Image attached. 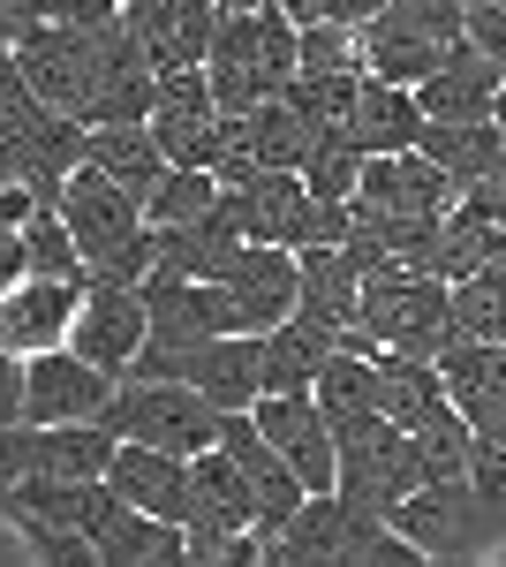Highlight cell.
I'll return each mask as SVG.
<instances>
[{"label": "cell", "mask_w": 506, "mask_h": 567, "mask_svg": "<svg viewBox=\"0 0 506 567\" xmlns=\"http://www.w3.org/2000/svg\"><path fill=\"white\" fill-rule=\"evenodd\" d=\"M122 23L136 31L152 76L159 69H197L211 45V23H219V0H136V8H122Z\"/></svg>", "instance_id": "obj_20"}, {"label": "cell", "mask_w": 506, "mask_h": 567, "mask_svg": "<svg viewBox=\"0 0 506 567\" xmlns=\"http://www.w3.org/2000/svg\"><path fill=\"white\" fill-rule=\"evenodd\" d=\"M310 401H318V416H326V432L355 439L363 424H379V371H371V355L355 349H333L318 363V379H310Z\"/></svg>", "instance_id": "obj_26"}, {"label": "cell", "mask_w": 506, "mask_h": 567, "mask_svg": "<svg viewBox=\"0 0 506 567\" xmlns=\"http://www.w3.org/2000/svg\"><path fill=\"white\" fill-rule=\"evenodd\" d=\"M340 537H348V507H340V492H302L296 515L272 529V553L265 560H340Z\"/></svg>", "instance_id": "obj_30"}, {"label": "cell", "mask_w": 506, "mask_h": 567, "mask_svg": "<svg viewBox=\"0 0 506 567\" xmlns=\"http://www.w3.org/2000/svg\"><path fill=\"white\" fill-rule=\"evenodd\" d=\"M499 61L492 53H476L468 39H454L446 53H438V69L431 76H416V106L423 122H492V91H499Z\"/></svg>", "instance_id": "obj_18"}, {"label": "cell", "mask_w": 506, "mask_h": 567, "mask_svg": "<svg viewBox=\"0 0 506 567\" xmlns=\"http://www.w3.org/2000/svg\"><path fill=\"white\" fill-rule=\"evenodd\" d=\"M385 16H401V23H416L431 39H462V0H385Z\"/></svg>", "instance_id": "obj_38"}, {"label": "cell", "mask_w": 506, "mask_h": 567, "mask_svg": "<svg viewBox=\"0 0 506 567\" xmlns=\"http://www.w3.org/2000/svg\"><path fill=\"white\" fill-rule=\"evenodd\" d=\"M23 416V355L0 349V424H16Z\"/></svg>", "instance_id": "obj_40"}, {"label": "cell", "mask_w": 506, "mask_h": 567, "mask_svg": "<svg viewBox=\"0 0 506 567\" xmlns=\"http://www.w3.org/2000/svg\"><path fill=\"white\" fill-rule=\"evenodd\" d=\"M242 219H235V197L219 189L197 219H174V227H152V272H182V280H219L235 250H242Z\"/></svg>", "instance_id": "obj_14"}, {"label": "cell", "mask_w": 506, "mask_h": 567, "mask_svg": "<svg viewBox=\"0 0 506 567\" xmlns=\"http://www.w3.org/2000/svg\"><path fill=\"white\" fill-rule=\"evenodd\" d=\"M8 53H16V69H23V84H31L39 106L84 122V76H91V31L84 23H53V16H45V23H31Z\"/></svg>", "instance_id": "obj_9"}, {"label": "cell", "mask_w": 506, "mask_h": 567, "mask_svg": "<svg viewBox=\"0 0 506 567\" xmlns=\"http://www.w3.org/2000/svg\"><path fill=\"white\" fill-rule=\"evenodd\" d=\"M152 106V61L136 31L122 23V8L106 23H91V76H84V122H144Z\"/></svg>", "instance_id": "obj_7"}, {"label": "cell", "mask_w": 506, "mask_h": 567, "mask_svg": "<svg viewBox=\"0 0 506 567\" xmlns=\"http://www.w3.org/2000/svg\"><path fill=\"white\" fill-rule=\"evenodd\" d=\"M8 280H23V243H16V227H0V288Z\"/></svg>", "instance_id": "obj_43"}, {"label": "cell", "mask_w": 506, "mask_h": 567, "mask_svg": "<svg viewBox=\"0 0 506 567\" xmlns=\"http://www.w3.org/2000/svg\"><path fill=\"white\" fill-rule=\"evenodd\" d=\"M45 106L31 99V84H23V69H16V53L0 45V136H16V130H31Z\"/></svg>", "instance_id": "obj_37"}, {"label": "cell", "mask_w": 506, "mask_h": 567, "mask_svg": "<svg viewBox=\"0 0 506 567\" xmlns=\"http://www.w3.org/2000/svg\"><path fill=\"white\" fill-rule=\"evenodd\" d=\"M385 0H326L318 16H340V23H363V16H379Z\"/></svg>", "instance_id": "obj_44"}, {"label": "cell", "mask_w": 506, "mask_h": 567, "mask_svg": "<svg viewBox=\"0 0 506 567\" xmlns=\"http://www.w3.org/2000/svg\"><path fill=\"white\" fill-rule=\"evenodd\" d=\"M69 349L99 363L106 379H122L128 355L144 349V296L128 280H84L76 288V318H69Z\"/></svg>", "instance_id": "obj_8"}, {"label": "cell", "mask_w": 506, "mask_h": 567, "mask_svg": "<svg viewBox=\"0 0 506 567\" xmlns=\"http://www.w3.org/2000/svg\"><path fill=\"white\" fill-rule=\"evenodd\" d=\"M416 152L431 159V167H446L454 182H468V175H484V167L506 152V136L492 130V122H423Z\"/></svg>", "instance_id": "obj_31"}, {"label": "cell", "mask_w": 506, "mask_h": 567, "mask_svg": "<svg viewBox=\"0 0 506 567\" xmlns=\"http://www.w3.org/2000/svg\"><path fill=\"white\" fill-rule=\"evenodd\" d=\"M423 106L409 84H385V76H355V106H348V144L355 152H401L416 144Z\"/></svg>", "instance_id": "obj_27"}, {"label": "cell", "mask_w": 506, "mask_h": 567, "mask_svg": "<svg viewBox=\"0 0 506 567\" xmlns=\"http://www.w3.org/2000/svg\"><path fill=\"white\" fill-rule=\"evenodd\" d=\"M355 175H363V152H355L348 136H326V144L302 159V189H310L318 205H348V197H355Z\"/></svg>", "instance_id": "obj_35"}, {"label": "cell", "mask_w": 506, "mask_h": 567, "mask_svg": "<svg viewBox=\"0 0 506 567\" xmlns=\"http://www.w3.org/2000/svg\"><path fill=\"white\" fill-rule=\"evenodd\" d=\"M250 424L272 439V454L296 470L302 492H333V432H326V416H318L310 393H257Z\"/></svg>", "instance_id": "obj_13"}, {"label": "cell", "mask_w": 506, "mask_h": 567, "mask_svg": "<svg viewBox=\"0 0 506 567\" xmlns=\"http://www.w3.org/2000/svg\"><path fill=\"white\" fill-rule=\"evenodd\" d=\"M257 523V492L250 477L205 446V454H189V515H182V545L189 537H227V529H250Z\"/></svg>", "instance_id": "obj_23"}, {"label": "cell", "mask_w": 506, "mask_h": 567, "mask_svg": "<svg viewBox=\"0 0 506 567\" xmlns=\"http://www.w3.org/2000/svg\"><path fill=\"white\" fill-rule=\"evenodd\" d=\"M211 197H219L211 167H182V159H167L159 182L144 189V219H152V227H174V219H197Z\"/></svg>", "instance_id": "obj_33"}, {"label": "cell", "mask_w": 506, "mask_h": 567, "mask_svg": "<svg viewBox=\"0 0 506 567\" xmlns=\"http://www.w3.org/2000/svg\"><path fill=\"white\" fill-rule=\"evenodd\" d=\"M53 213H61L76 258H84V280H128L136 288L152 272V219H144V205L106 167L76 159L69 182H61V197H53Z\"/></svg>", "instance_id": "obj_1"}, {"label": "cell", "mask_w": 506, "mask_h": 567, "mask_svg": "<svg viewBox=\"0 0 506 567\" xmlns=\"http://www.w3.org/2000/svg\"><path fill=\"white\" fill-rule=\"evenodd\" d=\"M106 393H114V379L84 363L69 341L23 355V424H84L106 409Z\"/></svg>", "instance_id": "obj_10"}, {"label": "cell", "mask_w": 506, "mask_h": 567, "mask_svg": "<svg viewBox=\"0 0 506 567\" xmlns=\"http://www.w3.org/2000/svg\"><path fill=\"white\" fill-rule=\"evenodd\" d=\"M371 371H379V416L401 424V432H431L454 416V401L438 386L431 355H401V349H371Z\"/></svg>", "instance_id": "obj_24"}, {"label": "cell", "mask_w": 506, "mask_h": 567, "mask_svg": "<svg viewBox=\"0 0 506 567\" xmlns=\"http://www.w3.org/2000/svg\"><path fill=\"white\" fill-rule=\"evenodd\" d=\"M84 537H91V560H106V567H167V560H182V523L128 507L122 492H106V507L84 523Z\"/></svg>", "instance_id": "obj_21"}, {"label": "cell", "mask_w": 506, "mask_h": 567, "mask_svg": "<svg viewBox=\"0 0 506 567\" xmlns=\"http://www.w3.org/2000/svg\"><path fill=\"white\" fill-rule=\"evenodd\" d=\"M280 8H288V16H296V23H302V16H318L326 0H280Z\"/></svg>", "instance_id": "obj_46"}, {"label": "cell", "mask_w": 506, "mask_h": 567, "mask_svg": "<svg viewBox=\"0 0 506 567\" xmlns=\"http://www.w3.org/2000/svg\"><path fill=\"white\" fill-rule=\"evenodd\" d=\"M39 205H45V197L31 189V182H0V227H23Z\"/></svg>", "instance_id": "obj_41"}, {"label": "cell", "mask_w": 506, "mask_h": 567, "mask_svg": "<svg viewBox=\"0 0 506 567\" xmlns=\"http://www.w3.org/2000/svg\"><path fill=\"white\" fill-rule=\"evenodd\" d=\"M136 296H144V341H159V349L205 341V333H235V310H227V288H219V280L144 272Z\"/></svg>", "instance_id": "obj_12"}, {"label": "cell", "mask_w": 506, "mask_h": 567, "mask_svg": "<svg viewBox=\"0 0 506 567\" xmlns=\"http://www.w3.org/2000/svg\"><path fill=\"white\" fill-rule=\"evenodd\" d=\"M355 326L379 341V349H401V355H431L446 341V280L438 272H416V265H379L363 272L355 288Z\"/></svg>", "instance_id": "obj_5"}, {"label": "cell", "mask_w": 506, "mask_h": 567, "mask_svg": "<svg viewBox=\"0 0 506 567\" xmlns=\"http://www.w3.org/2000/svg\"><path fill=\"white\" fill-rule=\"evenodd\" d=\"M492 130L506 136V76H499V91H492Z\"/></svg>", "instance_id": "obj_45"}, {"label": "cell", "mask_w": 506, "mask_h": 567, "mask_svg": "<svg viewBox=\"0 0 506 567\" xmlns=\"http://www.w3.org/2000/svg\"><path fill=\"white\" fill-rule=\"evenodd\" d=\"M99 424L114 439H144V446H167V454H205L219 439V409L182 379H114Z\"/></svg>", "instance_id": "obj_4"}, {"label": "cell", "mask_w": 506, "mask_h": 567, "mask_svg": "<svg viewBox=\"0 0 506 567\" xmlns=\"http://www.w3.org/2000/svg\"><path fill=\"white\" fill-rule=\"evenodd\" d=\"M416 560H506V499H484L468 477H431L385 507Z\"/></svg>", "instance_id": "obj_3"}, {"label": "cell", "mask_w": 506, "mask_h": 567, "mask_svg": "<svg viewBox=\"0 0 506 567\" xmlns=\"http://www.w3.org/2000/svg\"><path fill=\"white\" fill-rule=\"evenodd\" d=\"M205 84H211V106L219 114H250L257 99L296 76V16L280 0H257V8H219L211 23V45H205Z\"/></svg>", "instance_id": "obj_2"}, {"label": "cell", "mask_w": 506, "mask_h": 567, "mask_svg": "<svg viewBox=\"0 0 506 567\" xmlns=\"http://www.w3.org/2000/svg\"><path fill=\"white\" fill-rule=\"evenodd\" d=\"M219 8H257V0H219Z\"/></svg>", "instance_id": "obj_47"}, {"label": "cell", "mask_w": 506, "mask_h": 567, "mask_svg": "<svg viewBox=\"0 0 506 567\" xmlns=\"http://www.w3.org/2000/svg\"><path fill=\"white\" fill-rule=\"evenodd\" d=\"M348 205L371 213V219H438L454 205V175L431 167L416 144H401V152H363V175H355V197H348Z\"/></svg>", "instance_id": "obj_6"}, {"label": "cell", "mask_w": 506, "mask_h": 567, "mask_svg": "<svg viewBox=\"0 0 506 567\" xmlns=\"http://www.w3.org/2000/svg\"><path fill=\"white\" fill-rule=\"evenodd\" d=\"M326 355H333V341L288 310L280 326L257 333V393H310V379H318Z\"/></svg>", "instance_id": "obj_28"}, {"label": "cell", "mask_w": 506, "mask_h": 567, "mask_svg": "<svg viewBox=\"0 0 506 567\" xmlns=\"http://www.w3.org/2000/svg\"><path fill=\"white\" fill-rule=\"evenodd\" d=\"M99 477H106V492H122L128 507H144V515H167V523L189 515V454L144 446V439H114Z\"/></svg>", "instance_id": "obj_17"}, {"label": "cell", "mask_w": 506, "mask_h": 567, "mask_svg": "<svg viewBox=\"0 0 506 567\" xmlns=\"http://www.w3.org/2000/svg\"><path fill=\"white\" fill-rule=\"evenodd\" d=\"M16 243H23V272H45V280H84V258H76V243H69V227H61V213L53 205H39V213L16 227Z\"/></svg>", "instance_id": "obj_34"}, {"label": "cell", "mask_w": 506, "mask_h": 567, "mask_svg": "<svg viewBox=\"0 0 506 567\" xmlns=\"http://www.w3.org/2000/svg\"><path fill=\"white\" fill-rule=\"evenodd\" d=\"M250 136H257V159H265V167H296V175H302V159L318 152V130L302 122V114L288 106V99H280V91L250 106Z\"/></svg>", "instance_id": "obj_32"}, {"label": "cell", "mask_w": 506, "mask_h": 567, "mask_svg": "<svg viewBox=\"0 0 506 567\" xmlns=\"http://www.w3.org/2000/svg\"><path fill=\"white\" fill-rule=\"evenodd\" d=\"M84 130H91L84 136V159H91V167H106V175L144 205V189L159 182V167H167V152L152 144V130H144V122H84Z\"/></svg>", "instance_id": "obj_29"}, {"label": "cell", "mask_w": 506, "mask_h": 567, "mask_svg": "<svg viewBox=\"0 0 506 567\" xmlns=\"http://www.w3.org/2000/svg\"><path fill=\"white\" fill-rule=\"evenodd\" d=\"M31 23H45V0H0V45H16Z\"/></svg>", "instance_id": "obj_42"}, {"label": "cell", "mask_w": 506, "mask_h": 567, "mask_svg": "<svg viewBox=\"0 0 506 567\" xmlns=\"http://www.w3.org/2000/svg\"><path fill=\"white\" fill-rule=\"evenodd\" d=\"M114 8H122V0H45V16H53V23H106V16H114Z\"/></svg>", "instance_id": "obj_39"}, {"label": "cell", "mask_w": 506, "mask_h": 567, "mask_svg": "<svg viewBox=\"0 0 506 567\" xmlns=\"http://www.w3.org/2000/svg\"><path fill=\"white\" fill-rule=\"evenodd\" d=\"M76 288H84V280H45V272L8 280V288H0V349L8 355H39V349H53V341H69Z\"/></svg>", "instance_id": "obj_19"}, {"label": "cell", "mask_w": 506, "mask_h": 567, "mask_svg": "<svg viewBox=\"0 0 506 567\" xmlns=\"http://www.w3.org/2000/svg\"><path fill=\"white\" fill-rule=\"evenodd\" d=\"M296 69H355V23L302 16L296 23Z\"/></svg>", "instance_id": "obj_36"}, {"label": "cell", "mask_w": 506, "mask_h": 567, "mask_svg": "<svg viewBox=\"0 0 506 567\" xmlns=\"http://www.w3.org/2000/svg\"><path fill=\"white\" fill-rule=\"evenodd\" d=\"M242 477H250V492H257V537H265V553H272V529L296 515V499H302V484H296V470L272 454V439L250 424V409H219V439H211Z\"/></svg>", "instance_id": "obj_15"}, {"label": "cell", "mask_w": 506, "mask_h": 567, "mask_svg": "<svg viewBox=\"0 0 506 567\" xmlns=\"http://www.w3.org/2000/svg\"><path fill=\"white\" fill-rule=\"evenodd\" d=\"M219 288H227V310H235V333H265V326H280L296 310V250L242 243L235 265L219 272Z\"/></svg>", "instance_id": "obj_16"}, {"label": "cell", "mask_w": 506, "mask_h": 567, "mask_svg": "<svg viewBox=\"0 0 506 567\" xmlns=\"http://www.w3.org/2000/svg\"><path fill=\"white\" fill-rule=\"evenodd\" d=\"M355 288H363V272L340 243H302L296 250V318L318 326L326 341H340L355 326Z\"/></svg>", "instance_id": "obj_22"}, {"label": "cell", "mask_w": 506, "mask_h": 567, "mask_svg": "<svg viewBox=\"0 0 506 567\" xmlns=\"http://www.w3.org/2000/svg\"><path fill=\"white\" fill-rule=\"evenodd\" d=\"M144 130H152V144H159L167 159L205 167L211 130H219V106H211L205 69H159V76H152V106H144Z\"/></svg>", "instance_id": "obj_11"}, {"label": "cell", "mask_w": 506, "mask_h": 567, "mask_svg": "<svg viewBox=\"0 0 506 567\" xmlns=\"http://www.w3.org/2000/svg\"><path fill=\"white\" fill-rule=\"evenodd\" d=\"M438 53H446V39H431V31L401 23V16H385V8L355 23V69H363V76L416 84V76H431V69H438Z\"/></svg>", "instance_id": "obj_25"}]
</instances>
